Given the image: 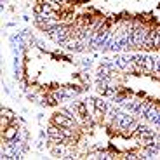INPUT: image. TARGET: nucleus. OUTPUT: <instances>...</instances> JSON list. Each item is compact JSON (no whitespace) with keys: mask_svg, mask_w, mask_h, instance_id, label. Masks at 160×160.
I'll return each mask as SVG.
<instances>
[{"mask_svg":"<svg viewBox=\"0 0 160 160\" xmlns=\"http://www.w3.org/2000/svg\"><path fill=\"white\" fill-rule=\"evenodd\" d=\"M0 115L2 117H5V118H9V120H16V115H14V112L12 110H9V108H2V112H0Z\"/></svg>","mask_w":160,"mask_h":160,"instance_id":"3","label":"nucleus"},{"mask_svg":"<svg viewBox=\"0 0 160 160\" xmlns=\"http://www.w3.org/2000/svg\"><path fill=\"white\" fill-rule=\"evenodd\" d=\"M19 125H18V122L14 120L11 125H9L5 131H2V141H11L14 139V138H18V134H19Z\"/></svg>","mask_w":160,"mask_h":160,"instance_id":"1","label":"nucleus"},{"mask_svg":"<svg viewBox=\"0 0 160 160\" xmlns=\"http://www.w3.org/2000/svg\"><path fill=\"white\" fill-rule=\"evenodd\" d=\"M70 2H72V0H70Z\"/></svg>","mask_w":160,"mask_h":160,"instance_id":"5","label":"nucleus"},{"mask_svg":"<svg viewBox=\"0 0 160 160\" xmlns=\"http://www.w3.org/2000/svg\"><path fill=\"white\" fill-rule=\"evenodd\" d=\"M51 2H58V4H61V5H66V4H70V0H51Z\"/></svg>","mask_w":160,"mask_h":160,"instance_id":"4","label":"nucleus"},{"mask_svg":"<svg viewBox=\"0 0 160 160\" xmlns=\"http://www.w3.org/2000/svg\"><path fill=\"white\" fill-rule=\"evenodd\" d=\"M94 103H96V110H101V112H104V113L110 110V104L106 103V101L99 99V98H94Z\"/></svg>","mask_w":160,"mask_h":160,"instance_id":"2","label":"nucleus"}]
</instances>
